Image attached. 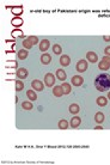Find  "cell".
I'll use <instances>...</instances> for the list:
<instances>
[{"label":"cell","instance_id":"6da1fadb","mask_svg":"<svg viewBox=\"0 0 110 165\" xmlns=\"http://www.w3.org/2000/svg\"><path fill=\"white\" fill-rule=\"evenodd\" d=\"M95 86L96 89L100 92L108 91L110 89V75L109 74H99L96 79H95Z\"/></svg>","mask_w":110,"mask_h":165},{"label":"cell","instance_id":"7a4b0ae2","mask_svg":"<svg viewBox=\"0 0 110 165\" xmlns=\"http://www.w3.org/2000/svg\"><path fill=\"white\" fill-rule=\"evenodd\" d=\"M38 43V37L37 36H29L28 38H25L24 41H23V45H24L25 49H30L33 45L37 44Z\"/></svg>","mask_w":110,"mask_h":165},{"label":"cell","instance_id":"3957f363","mask_svg":"<svg viewBox=\"0 0 110 165\" xmlns=\"http://www.w3.org/2000/svg\"><path fill=\"white\" fill-rule=\"evenodd\" d=\"M98 67L99 69L102 71H107L110 68V56H104V58H102L100 62L98 64Z\"/></svg>","mask_w":110,"mask_h":165},{"label":"cell","instance_id":"277c9868","mask_svg":"<svg viewBox=\"0 0 110 165\" xmlns=\"http://www.w3.org/2000/svg\"><path fill=\"white\" fill-rule=\"evenodd\" d=\"M44 83H45V86H48V88H53V85L55 84V77L53 73H45L44 75Z\"/></svg>","mask_w":110,"mask_h":165},{"label":"cell","instance_id":"5b68a950","mask_svg":"<svg viewBox=\"0 0 110 165\" xmlns=\"http://www.w3.org/2000/svg\"><path fill=\"white\" fill-rule=\"evenodd\" d=\"M86 69H88V61H86V60L78 61V64H77V71H78V72L84 73Z\"/></svg>","mask_w":110,"mask_h":165},{"label":"cell","instance_id":"8992f818","mask_svg":"<svg viewBox=\"0 0 110 165\" xmlns=\"http://www.w3.org/2000/svg\"><path fill=\"white\" fill-rule=\"evenodd\" d=\"M31 88H33L35 91H43V89H44V85H43V83L41 81V80H33L31 81Z\"/></svg>","mask_w":110,"mask_h":165},{"label":"cell","instance_id":"52a82bcc","mask_svg":"<svg viewBox=\"0 0 110 165\" xmlns=\"http://www.w3.org/2000/svg\"><path fill=\"white\" fill-rule=\"evenodd\" d=\"M73 86H81L83 83H84V79L81 75H73L72 77V80H71Z\"/></svg>","mask_w":110,"mask_h":165},{"label":"cell","instance_id":"ba28073f","mask_svg":"<svg viewBox=\"0 0 110 165\" xmlns=\"http://www.w3.org/2000/svg\"><path fill=\"white\" fill-rule=\"evenodd\" d=\"M86 59H88V61H90L91 64H96V62L98 61V56H97V54L95 52H89L88 54H86Z\"/></svg>","mask_w":110,"mask_h":165},{"label":"cell","instance_id":"9c48e42d","mask_svg":"<svg viewBox=\"0 0 110 165\" xmlns=\"http://www.w3.org/2000/svg\"><path fill=\"white\" fill-rule=\"evenodd\" d=\"M10 9H11V12L16 16V17H20V16H22V13H23V11H24V10H23V6H14V7H10Z\"/></svg>","mask_w":110,"mask_h":165},{"label":"cell","instance_id":"30bf717a","mask_svg":"<svg viewBox=\"0 0 110 165\" xmlns=\"http://www.w3.org/2000/svg\"><path fill=\"white\" fill-rule=\"evenodd\" d=\"M53 95L55 97H62V95H65L64 93V90H62L61 88V85L59 86H54V89H53Z\"/></svg>","mask_w":110,"mask_h":165},{"label":"cell","instance_id":"8fae6325","mask_svg":"<svg viewBox=\"0 0 110 165\" xmlns=\"http://www.w3.org/2000/svg\"><path fill=\"white\" fill-rule=\"evenodd\" d=\"M16 75H17V78H19V79H25V78L28 77V69L19 68L17 71V73H16Z\"/></svg>","mask_w":110,"mask_h":165},{"label":"cell","instance_id":"7c38bea8","mask_svg":"<svg viewBox=\"0 0 110 165\" xmlns=\"http://www.w3.org/2000/svg\"><path fill=\"white\" fill-rule=\"evenodd\" d=\"M49 47H50V42L48 40H42L41 43H40V50L41 52H47L49 49Z\"/></svg>","mask_w":110,"mask_h":165},{"label":"cell","instance_id":"4fadbf2b","mask_svg":"<svg viewBox=\"0 0 110 165\" xmlns=\"http://www.w3.org/2000/svg\"><path fill=\"white\" fill-rule=\"evenodd\" d=\"M50 61H52V56H50V54H42L41 55V62L43 65H49L50 64Z\"/></svg>","mask_w":110,"mask_h":165},{"label":"cell","instance_id":"5bb4252c","mask_svg":"<svg viewBox=\"0 0 110 165\" xmlns=\"http://www.w3.org/2000/svg\"><path fill=\"white\" fill-rule=\"evenodd\" d=\"M23 19H22V17H14V18H12V20H11V24L14 26V28H19V26H22L23 25Z\"/></svg>","mask_w":110,"mask_h":165},{"label":"cell","instance_id":"9a60e30c","mask_svg":"<svg viewBox=\"0 0 110 165\" xmlns=\"http://www.w3.org/2000/svg\"><path fill=\"white\" fill-rule=\"evenodd\" d=\"M80 123H81V119H80V117L74 116V117H72V120H71V127H72V128H77V127H79Z\"/></svg>","mask_w":110,"mask_h":165},{"label":"cell","instance_id":"2e32d148","mask_svg":"<svg viewBox=\"0 0 110 165\" xmlns=\"http://www.w3.org/2000/svg\"><path fill=\"white\" fill-rule=\"evenodd\" d=\"M60 64L64 66V67L68 66V65L71 64V58L68 56V55H61V58H60Z\"/></svg>","mask_w":110,"mask_h":165},{"label":"cell","instance_id":"e0dca14e","mask_svg":"<svg viewBox=\"0 0 110 165\" xmlns=\"http://www.w3.org/2000/svg\"><path fill=\"white\" fill-rule=\"evenodd\" d=\"M56 77H58V79H60L61 81H65L66 78H67V74H66V72L64 69L59 68V69H56Z\"/></svg>","mask_w":110,"mask_h":165},{"label":"cell","instance_id":"ac0fdd59","mask_svg":"<svg viewBox=\"0 0 110 165\" xmlns=\"http://www.w3.org/2000/svg\"><path fill=\"white\" fill-rule=\"evenodd\" d=\"M68 110H69V113H71V114H73V115H77L78 113L80 111L79 105H78V104H71V105H69V108H68Z\"/></svg>","mask_w":110,"mask_h":165},{"label":"cell","instance_id":"d6986e66","mask_svg":"<svg viewBox=\"0 0 110 165\" xmlns=\"http://www.w3.org/2000/svg\"><path fill=\"white\" fill-rule=\"evenodd\" d=\"M28 50L26 49H20L19 52H18V54H17V56H18V59L19 60H24V59H26L28 58Z\"/></svg>","mask_w":110,"mask_h":165},{"label":"cell","instance_id":"ffe728a7","mask_svg":"<svg viewBox=\"0 0 110 165\" xmlns=\"http://www.w3.org/2000/svg\"><path fill=\"white\" fill-rule=\"evenodd\" d=\"M26 96H28V98H29L31 102H35V100L37 99L36 92H34L33 90H28V91H26Z\"/></svg>","mask_w":110,"mask_h":165},{"label":"cell","instance_id":"44dd1931","mask_svg":"<svg viewBox=\"0 0 110 165\" xmlns=\"http://www.w3.org/2000/svg\"><path fill=\"white\" fill-rule=\"evenodd\" d=\"M11 35L12 37H24V33L20 30V29H14L11 31Z\"/></svg>","mask_w":110,"mask_h":165},{"label":"cell","instance_id":"7402d4cb","mask_svg":"<svg viewBox=\"0 0 110 165\" xmlns=\"http://www.w3.org/2000/svg\"><path fill=\"white\" fill-rule=\"evenodd\" d=\"M95 121H96L97 123H99V124H100V123H103V122H104V114H103V113H100V111H99V113H97V114L95 115Z\"/></svg>","mask_w":110,"mask_h":165},{"label":"cell","instance_id":"603a6c76","mask_svg":"<svg viewBox=\"0 0 110 165\" xmlns=\"http://www.w3.org/2000/svg\"><path fill=\"white\" fill-rule=\"evenodd\" d=\"M61 88H62V90H64V93L65 95H68V93L71 92V84H68V83H62L61 84Z\"/></svg>","mask_w":110,"mask_h":165},{"label":"cell","instance_id":"cb8c5ba5","mask_svg":"<svg viewBox=\"0 0 110 165\" xmlns=\"http://www.w3.org/2000/svg\"><path fill=\"white\" fill-rule=\"evenodd\" d=\"M96 102H97V104H98L99 107H105V105L108 104V102H107V98H105V97H103V96L98 97Z\"/></svg>","mask_w":110,"mask_h":165},{"label":"cell","instance_id":"d4e9b609","mask_svg":"<svg viewBox=\"0 0 110 165\" xmlns=\"http://www.w3.org/2000/svg\"><path fill=\"white\" fill-rule=\"evenodd\" d=\"M53 53L56 54V55H61L62 54V48L60 44H54L53 45Z\"/></svg>","mask_w":110,"mask_h":165},{"label":"cell","instance_id":"484cf974","mask_svg":"<svg viewBox=\"0 0 110 165\" xmlns=\"http://www.w3.org/2000/svg\"><path fill=\"white\" fill-rule=\"evenodd\" d=\"M22 108L24 109V110H33L34 105H33L31 102H23V103H22Z\"/></svg>","mask_w":110,"mask_h":165},{"label":"cell","instance_id":"4316f807","mask_svg":"<svg viewBox=\"0 0 110 165\" xmlns=\"http://www.w3.org/2000/svg\"><path fill=\"white\" fill-rule=\"evenodd\" d=\"M14 84H16V91L17 92H19V91H22L23 89H24V83L23 81L17 80V81H14Z\"/></svg>","mask_w":110,"mask_h":165},{"label":"cell","instance_id":"83f0119b","mask_svg":"<svg viewBox=\"0 0 110 165\" xmlns=\"http://www.w3.org/2000/svg\"><path fill=\"white\" fill-rule=\"evenodd\" d=\"M59 128L61 129H67L68 128V122L66 120H60L59 121Z\"/></svg>","mask_w":110,"mask_h":165},{"label":"cell","instance_id":"f1b7e54d","mask_svg":"<svg viewBox=\"0 0 110 165\" xmlns=\"http://www.w3.org/2000/svg\"><path fill=\"white\" fill-rule=\"evenodd\" d=\"M7 66H11V67H17V62L16 61H7Z\"/></svg>","mask_w":110,"mask_h":165},{"label":"cell","instance_id":"f546056e","mask_svg":"<svg viewBox=\"0 0 110 165\" xmlns=\"http://www.w3.org/2000/svg\"><path fill=\"white\" fill-rule=\"evenodd\" d=\"M104 54H105V56H110V45L104 49Z\"/></svg>","mask_w":110,"mask_h":165},{"label":"cell","instance_id":"4dcf8cb0","mask_svg":"<svg viewBox=\"0 0 110 165\" xmlns=\"http://www.w3.org/2000/svg\"><path fill=\"white\" fill-rule=\"evenodd\" d=\"M103 40H104V41H107V42H109V41H110V36H104V37H103Z\"/></svg>","mask_w":110,"mask_h":165},{"label":"cell","instance_id":"1f68e13d","mask_svg":"<svg viewBox=\"0 0 110 165\" xmlns=\"http://www.w3.org/2000/svg\"><path fill=\"white\" fill-rule=\"evenodd\" d=\"M108 99H110V92H108Z\"/></svg>","mask_w":110,"mask_h":165}]
</instances>
